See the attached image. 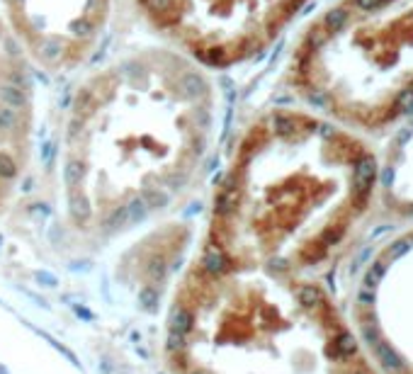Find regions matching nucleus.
<instances>
[{"mask_svg":"<svg viewBox=\"0 0 413 374\" xmlns=\"http://www.w3.org/2000/svg\"><path fill=\"white\" fill-rule=\"evenodd\" d=\"M375 209V141L302 105H275L236 143L214 195L209 243L275 280H306L358 251Z\"/></svg>","mask_w":413,"mask_h":374,"instance_id":"nucleus-1","label":"nucleus"},{"mask_svg":"<svg viewBox=\"0 0 413 374\" xmlns=\"http://www.w3.org/2000/svg\"><path fill=\"white\" fill-rule=\"evenodd\" d=\"M0 17V204L19 178L34 119V75Z\"/></svg>","mask_w":413,"mask_h":374,"instance_id":"nucleus-7","label":"nucleus"},{"mask_svg":"<svg viewBox=\"0 0 413 374\" xmlns=\"http://www.w3.org/2000/svg\"><path fill=\"white\" fill-rule=\"evenodd\" d=\"M148 275H151V280H163V277H165V260H163V258H156V260L151 262Z\"/></svg>","mask_w":413,"mask_h":374,"instance_id":"nucleus-12","label":"nucleus"},{"mask_svg":"<svg viewBox=\"0 0 413 374\" xmlns=\"http://www.w3.org/2000/svg\"><path fill=\"white\" fill-rule=\"evenodd\" d=\"M200 265H202V272H207V275H211V277H217V275H221V272H226L231 267L226 253L221 251L219 245H214V243H207Z\"/></svg>","mask_w":413,"mask_h":374,"instance_id":"nucleus-9","label":"nucleus"},{"mask_svg":"<svg viewBox=\"0 0 413 374\" xmlns=\"http://www.w3.org/2000/svg\"><path fill=\"white\" fill-rule=\"evenodd\" d=\"M139 301H141L146 309H153V304L158 301V292L153 289V287H144V289L139 292Z\"/></svg>","mask_w":413,"mask_h":374,"instance_id":"nucleus-11","label":"nucleus"},{"mask_svg":"<svg viewBox=\"0 0 413 374\" xmlns=\"http://www.w3.org/2000/svg\"><path fill=\"white\" fill-rule=\"evenodd\" d=\"M343 314L379 374H413V224L360 253Z\"/></svg>","mask_w":413,"mask_h":374,"instance_id":"nucleus-5","label":"nucleus"},{"mask_svg":"<svg viewBox=\"0 0 413 374\" xmlns=\"http://www.w3.org/2000/svg\"><path fill=\"white\" fill-rule=\"evenodd\" d=\"M66 110L68 214L114 234L185 190L209 146L217 95L202 66L170 47H144L85 75Z\"/></svg>","mask_w":413,"mask_h":374,"instance_id":"nucleus-2","label":"nucleus"},{"mask_svg":"<svg viewBox=\"0 0 413 374\" xmlns=\"http://www.w3.org/2000/svg\"><path fill=\"white\" fill-rule=\"evenodd\" d=\"M0 17L32 68L61 75L95 56L112 0H0Z\"/></svg>","mask_w":413,"mask_h":374,"instance_id":"nucleus-6","label":"nucleus"},{"mask_svg":"<svg viewBox=\"0 0 413 374\" xmlns=\"http://www.w3.org/2000/svg\"><path fill=\"white\" fill-rule=\"evenodd\" d=\"M297 105L379 141L413 110V0H330L285 66Z\"/></svg>","mask_w":413,"mask_h":374,"instance_id":"nucleus-3","label":"nucleus"},{"mask_svg":"<svg viewBox=\"0 0 413 374\" xmlns=\"http://www.w3.org/2000/svg\"><path fill=\"white\" fill-rule=\"evenodd\" d=\"M148 27L204 71L250 64L294 25L311 0H134Z\"/></svg>","mask_w":413,"mask_h":374,"instance_id":"nucleus-4","label":"nucleus"},{"mask_svg":"<svg viewBox=\"0 0 413 374\" xmlns=\"http://www.w3.org/2000/svg\"><path fill=\"white\" fill-rule=\"evenodd\" d=\"M377 149L375 226L413 224V110L386 131Z\"/></svg>","mask_w":413,"mask_h":374,"instance_id":"nucleus-8","label":"nucleus"},{"mask_svg":"<svg viewBox=\"0 0 413 374\" xmlns=\"http://www.w3.org/2000/svg\"><path fill=\"white\" fill-rule=\"evenodd\" d=\"M190 328H192V316H190V311L183 309V306H178V309L173 311V316H170V330L185 336Z\"/></svg>","mask_w":413,"mask_h":374,"instance_id":"nucleus-10","label":"nucleus"},{"mask_svg":"<svg viewBox=\"0 0 413 374\" xmlns=\"http://www.w3.org/2000/svg\"><path fill=\"white\" fill-rule=\"evenodd\" d=\"M168 347H170L173 352H175V350H183V347H185L183 336H180V333H173V330H170V338H168Z\"/></svg>","mask_w":413,"mask_h":374,"instance_id":"nucleus-13","label":"nucleus"}]
</instances>
